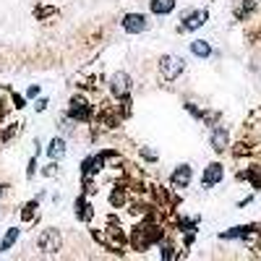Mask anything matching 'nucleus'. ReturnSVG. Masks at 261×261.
<instances>
[{"label":"nucleus","instance_id":"obj_14","mask_svg":"<svg viewBox=\"0 0 261 261\" xmlns=\"http://www.w3.org/2000/svg\"><path fill=\"white\" fill-rule=\"evenodd\" d=\"M251 227H233L230 233H222V238H238V235H248Z\"/></svg>","mask_w":261,"mask_h":261},{"label":"nucleus","instance_id":"obj_13","mask_svg":"<svg viewBox=\"0 0 261 261\" xmlns=\"http://www.w3.org/2000/svg\"><path fill=\"white\" fill-rule=\"evenodd\" d=\"M73 105H76V107L71 110V118H76V120H87V118H89V107H84L81 99H76Z\"/></svg>","mask_w":261,"mask_h":261},{"label":"nucleus","instance_id":"obj_2","mask_svg":"<svg viewBox=\"0 0 261 261\" xmlns=\"http://www.w3.org/2000/svg\"><path fill=\"white\" fill-rule=\"evenodd\" d=\"M147 26H149V21L144 19L141 13H128V16L123 19V29H126L128 34H141Z\"/></svg>","mask_w":261,"mask_h":261},{"label":"nucleus","instance_id":"obj_11","mask_svg":"<svg viewBox=\"0 0 261 261\" xmlns=\"http://www.w3.org/2000/svg\"><path fill=\"white\" fill-rule=\"evenodd\" d=\"M47 154L55 159V157H60V154H65V141L63 139H52V144L47 147Z\"/></svg>","mask_w":261,"mask_h":261},{"label":"nucleus","instance_id":"obj_18","mask_svg":"<svg viewBox=\"0 0 261 261\" xmlns=\"http://www.w3.org/2000/svg\"><path fill=\"white\" fill-rule=\"evenodd\" d=\"M0 196H3V191H0Z\"/></svg>","mask_w":261,"mask_h":261},{"label":"nucleus","instance_id":"obj_16","mask_svg":"<svg viewBox=\"0 0 261 261\" xmlns=\"http://www.w3.org/2000/svg\"><path fill=\"white\" fill-rule=\"evenodd\" d=\"M34 209H37V204H34V201H32V204H26V209L21 212V217H24V219H32V217H34Z\"/></svg>","mask_w":261,"mask_h":261},{"label":"nucleus","instance_id":"obj_17","mask_svg":"<svg viewBox=\"0 0 261 261\" xmlns=\"http://www.w3.org/2000/svg\"><path fill=\"white\" fill-rule=\"evenodd\" d=\"M248 178L256 183V186H261V170H251V173H248Z\"/></svg>","mask_w":261,"mask_h":261},{"label":"nucleus","instance_id":"obj_7","mask_svg":"<svg viewBox=\"0 0 261 261\" xmlns=\"http://www.w3.org/2000/svg\"><path fill=\"white\" fill-rule=\"evenodd\" d=\"M206 21V11H194L183 19V29H198Z\"/></svg>","mask_w":261,"mask_h":261},{"label":"nucleus","instance_id":"obj_12","mask_svg":"<svg viewBox=\"0 0 261 261\" xmlns=\"http://www.w3.org/2000/svg\"><path fill=\"white\" fill-rule=\"evenodd\" d=\"M16 238H19V227H11L8 233H5V238L0 240V251H8L13 243H16Z\"/></svg>","mask_w":261,"mask_h":261},{"label":"nucleus","instance_id":"obj_1","mask_svg":"<svg viewBox=\"0 0 261 261\" xmlns=\"http://www.w3.org/2000/svg\"><path fill=\"white\" fill-rule=\"evenodd\" d=\"M159 68H162L165 79H175V76L186 68V63H183V58H178V55H165L162 63H159Z\"/></svg>","mask_w":261,"mask_h":261},{"label":"nucleus","instance_id":"obj_6","mask_svg":"<svg viewBox=\"0 0 261 261\" xmlns=\"http://www.w3.org/2000/svg\"><path fill=\"white\" fill-rule=\"evenodd\" d=\"M219 180H222V165H209L204 173V188H212Z\"/></svg>","mask_w":261,"mask_h":261},{"label":"nucleus","instance_id":"obj_4","mask_svg":"<svg viewBox=\"0 0 261 261\" xmlns=\"http://www.w3.org/2000/svg\"><path fill=\"white\" fill-rule=\"evenodd\" d=\"M191 178H194V170H191L188 165H180L178 170L170 175V183H173V186H178V188H186L191 183Z\"/></svg>","mask_w":261,"mask_h":261},{"label":"nucleus","instance_id":"obj_3","mask_svg":"<svg viewBox=\"0 0 261 261\" xmlns=\"http://www.w3.org/2000/svg\"><path fill=\"white\" fill-rule=\"evenodd\" d=\"M110 89H112L115 97H126L128 91H130V76H128V73H115Z\"/></svg>","mask_w":261,"mask_h":261},{"label":"nucleus","instance_id":"obj_5","mask_svg":"<svg viewBox=\"0 0 261 261\" xmlns=\"http://www.w3.org/2000/svg\"><path fill=\"white\" fill-rule=\"evenodd\" d=\"M40 245L47 253H55V251H60V233L58 230H47L42 238H40Z\"/></svg>","mask_w":261,"mask_h":261},{"label":"nucleus","instance_id":"obj_8","mask_svg":"<svg viewBox=\"0 0 261 261\" xmlns=\"http://www.w3.org/2000/svg\"><path fill=\"white\" fill-rule=\"evenodd\" d=\"M212 147L217 149V152H222L227 147V130L225 128H214L212 130Z\"/></svg>","mask_w":261,"mask_h":261},{"label":"nucleus","instance_id":"obj_9","mask_svg":"<svg viewBox=\"0 0 261 261\" xmlns=\"http://www.w3.org/2000/svg\"><path fill=\"white\" fill-rule=\"evenodd\" d=\"M173 8H175V0H152V13H157V16H165Z\"/></svg>","mask_w":261,"mask_h":261},{"label":"nucleus","instance_id":"obj_10","mask_svg":"<svg viewBox=\"0 0 261 261\" xmlns=\"http://www.w3.org/2000/svg\"><path fill=\"white\" fill-rule=\"evenodd\" d=\"M191 52L198 55V58H209V55H212V47H209V42L196 40V42H191Z\"/></svg>","mask_w":261,"mask_h":261},{"label":"nucleus","instance_id":"obj_15","mask_svg":"<svg viewBox=\"0 0 261 261\" xmlns=\"http://www.w3.org/2000/svg\"><path fill=\"white\" fill-rule=\"evenodd\" d=\"M253 8H256V3H253V0H245V3H243V8L240 11H238V16H245V13H248V11H253Z\"/></svg>","mask_w":261,"mask_h":261}]
</instances>
